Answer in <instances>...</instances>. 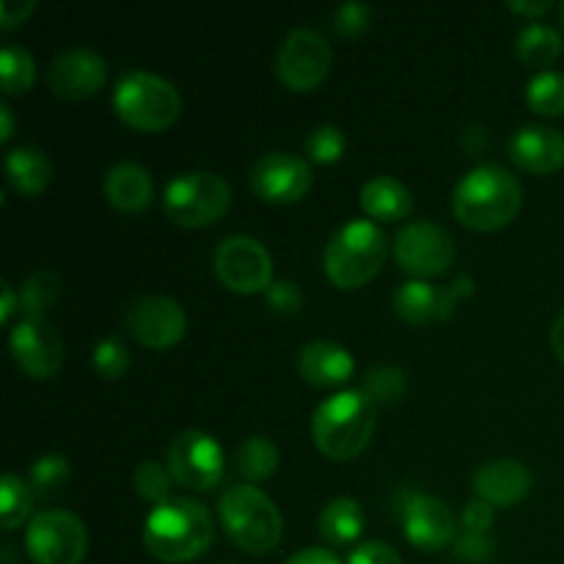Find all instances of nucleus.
<instances>
[{
	"instance_id": "1",
	"label": "nucleus",
	"mask_w": 564,
	"mask_h": 564,
	"mask_svg": "<svg viewBox=\"0 0 564 564\" xmlns=\"http://www.w3.org/2000/svg\"><path fill=\"white\" fill-rule=\"evenodd\" d=\"M215 540L213 512L196 499L171 496L154 505L143 523V545L160 562L182 564L202 556Z\"/></svg>"
},
{
	"instance_id": "2",
	"label": "nucleus",
	"mask_w": 564,
	"mask_h": 564,
	"mask_svg": "<svg viewBox=\"0 0 564 564\" xmlns=\"http://www.w3.org/2000/svg\"><path fill=\"white\" fill-rule=\"evenodd\" d=\"M523 204V187L518 176L501 163H479L457 180L452 193V209L463 226L477 231H494L510 224Z\"/></svg>"
},
{
	"instance_id": "3",
	"label": "nucleus",
	"mask_w": 564,
	"mask_h": 564,
	"mask_svg": "<svg viewBox=\"0 0 564 564\" xmlns=\"http://www.w3.org/2000/svg\"><path fill=\"white\" fill-rule=\"evenodd\" d=\"M378 427V405L361 389H345L319 402L312 419V438L330 460L361 455Z\"/></svg>"
},
{
	"instance_id": "4",
	"label": "nucleus",
	"mask_w": 564,
	"mask_h": 564,
	"mask_svg": "<svg viewBox=\"0 0 564 564\" xmlns=\"http://www.w3.org/2000/svg\"><path fill=\"white\" fill-rule=\"evenodd\" d=\"M389 253V240L375 220L352 218L330 235L323 268L339 290H358L378 275Z\"/></svg>"
},
{
	"instance_id": "5",
	"label": "nucleus",
	"mask_w": 564,
	"mask_h": 564,
	"mask_svg": "<svg viewBox=\"0 0 564 564\" xmlns=\"http://www.w3.org/2000/svg\"><path fill=\"white\" fill-rule=\"evenodd\" d=\"M220 523L237 549L268 554L281 543L284 518L275 501L253 485H231L220 496Z\"/></svg>"
},
{
	"instance_id": "6",
	"label": "nucleus",
	"mask_w": 564,
	"mask_h": 564,
	"mask_svg": "<svg viewBox=\"0 0 564 564\" xmlns=\"http://www.w3.org/2000/svg\"><path fill=\"white\" fill-rule=\"evenodd\" d=\"M113 108L135 130H165L180 119V88L163 75L147 69H132L116 80Z\"/></svg>"
},
{
	"instance_id": "7",
	"label": "nucleus",
	"mask_w": 564,
	"mask_h": 564,
	"mask_svg": "<svg viewBox=\"0 0 564 564\" xmlns=\"http://www.w3.org/2000/svg\"><path fill=\"white\" fill-rule=\"evenodd\" d=\"M231 185L215 171H185L165 185L163 207L174 224L196 229L209 226L229 209Z\"/></svg>"
},
{
	"instance_id": "8",
	"label": "nucleus",
	"mask_w": 564,
	"mask_h": 564,
	"mask_svg": "<svg viewBox=\"0 0 564 564\" xmlns=\"http://www.w3.org/2000/svg\"><path fill=\"white\" fill-rule=\"evenodd\" d=\"M25 549L36 564H80L88 554V529L75 512L42 510L28 523Z\"/></svg>"
},
{
	"instance_id": "9",
	"label": "nucleus",
	"mask_w": 564,
	"mask_h": 564,
	"mask_svg": "<svg viewBox=\"0 0 564 564\" xmlns=\"http://www.w3.org/2000/svg\"><path fill=\"white\" fill-rule=\"evenodd\" d=\"M213 270L220 284L240 295L264 292L273 284V257L251 235H229L213 253Z\"/></svg>"
},
{
	"instance_id": "10",
	"label": "nucleus",
	"mask_w": 564,
	"mask_h": 564,
	"mask_svg": "<svg viewBox=\"0 0 564 564\" xmlns=\"http://www.w3.org/2000/svg\"><path fill=\"white\" fill-rule=\"evenodd\" d=\"M176 485L187 490H213L226 471V455L218 441L202 430H182L165 452Z\"/></svg>"
},
{
	"instance_id": "11",
	"label": "nucleus",
	"mask_w": 564,
	"mask_h": 564,
	"mask_svg": "<svg viewBox=\"0 0 564 564\" xmlns=\"http://www.w3.org/2000/svg\"><path fill=\"white\" fill-rule=\"evenodd\" d=\"M455 240L449 231L435 220H411L400 229L394 242V257L405 273L413 279H433L449 270L455 262Z\"/></svg>"
},
{
	"instance_id": "12",
	"label": "nucleus",
	"mask_w": 564,
	"mask_h": 564,
	"mask_svg": "<svg viewBox=\"0 0 564 564\" xmlns=\"http://www.w3.org/2000/svg\"><path fill=\"white\" fill-rule=\"evenodd\" d=\"M334 61L330 42L314 28H295L284 36L275 53V72L279 80L292 91H308L325 80Z\"/></svg>"
},
{
	"instance_id": "13",
	"label": "nucleus",
	"mask_w": 564,
	"mask_h": 564,
	"mask_svg": "<svg viewBox=\"0 0 564 564\" xmlns=\"http://www.w3.org/2000/svg\"><path fill=\"white\" fill-rule=\"evenodd\" d=\"M474 292L471 275H457L452 284H430L424 279H411L400 284L391 295V306L400 319L411 325H433L444 323L455 314L460 297H468Z\"/></svg>"
},
{
	"instance_id": "14",
	"label": "nucleus",
	"mask_w": 564,
	"mask_h": 564,
	"mask_svg": "<svg viewBox=\"0 0 564 564\" xmlns=\"http://www.w3.org/2000/svg\"><path fill=\"white\" fill-rule=\"evenodd\" d=\"M127 334L143 347H174L187 330V314L180 301L169 295H141L124 312Z\"/></svg>"
},
{
	"instance_id": "15",
	"label": "nucleus",
	"mask_w": 564,
	"mask_h": 564,
	"mask_svg": "<svg viewBox=\"0 0 564 564\" xmlns=\"http://www.w3.org/2000/svg\"><path fill=\"white\" fill-rule=\"evenodd\" d=\"M17 367L36 380H50L64 367V341L47 317H20L9 336Z\"/></svg>"
},
{
	"instance_id": "16",
	"label": "nucleus",
	"mask_w": 564,
	"mask_h": 564,
	"mask_svg": "<svg viewBox=\"0 0 564 564\" xmlns=\"http://www.w3.org/2000/svg\"><path fill=\"white\" fill-rule=\"evenodd\" d=\"M312 165L306 158L290 152H268L253 160L248 171L253 193L270 204L301 202L312 187Z\"/></svg>"
},
{
	"instance_id": "17",
	"label": "nucleus",
	"mask_w": 564,
	"mask_h": 564,
	"mask_svg": "<svg viewBox=\"0 0 564 564\" xmlns=\"http://www.w3.org/2000/svg\"><path fill=\"white\" fill-rule=\"evenodd\" d=\"M400 518L408 540L422 551H441L457 540L455 512L438 496L405 490L400 501Z\"/></svg>"
},
{
	"instance_id": "18",
	"label": "nucleus",
	"mask_w": 564,
	"mask_h": 564,
	"mask_svg": "<svg viewBox=\"0 0 564 564\" xmlns=\"http://www.w3.org/2000/svg\"><path fill=\"white\" fill-rule=\"evenodd\" d=\"M108 80V61L91 47H66L50 61V91L66 99L94 97Z\"/></svg>"
},
{
	"instance_id": "19",
	"label": "nucleus",
	"mask_w": 564,
	"mask_h": 564,
	"mask_svg": "<svg viewBox=\"0 0 564 564\" xmlns=\"http://www.w3.org/2000/svg\"><path fill=\"white\" fill-rule=\"evenodd\" d=\"M474 496L494 507H510L532 490V471L518 457H494L479 463L471 477Z\"/></svg>"
},
{
	"instance_id": "20",
	"label": "nucleus",
	"mask_w": 564,
	"mask_h": 564,
	"mask_svg": "<svg viewBox=\"0 0 564 564\" xmlns=\"http://www.w3.org/2000/svg\"><path fill=\"white\" fill-rule=\"evenodd\" d=\"M507 152L516 165L532 174H551L564 165V135L562 130L540 121L521 124L510 135Z\"/></svg>"
},
{
	"instance_id": "21",
	"label": "nucleus",
	"mask_w": 564,
	"mask_h": 564,
	"mask_svg": "<svg viewBox=\"0 0 564 564\" xmlns=\"http://www.w3.org/2000/svg\"><path fill=\"white\" fill-rule=\"evenodd\" d=\"M297 369H301L303 380H308L312 386H339L347 383L350 375L356 372V361L339 341L314 339L306 341L297 352Z\"/></svg>"
},
{
	"instance_id": "22",
	"label": "nucleus",
	"mask_w": 564,
	"mask_h": 564,
	"mask_svg": "<svg viewBox=\"0 0 564 564\" xmlns=\"http://www.w3.org/2000/svg\"><path fill=\"white\" fill-rule=\"evenodd\" d=\"M102 193L121 213H141L154 198V180L135 160H119L105 171Z\"/></svg>"
},
{
	"instance_id": "23",
	"label": "nucleus",
	"mask_w": 564,
	"mask_h": 564,
	"mask_svg": "<svg viewBox=\"0 0 564 564\" xmlns=\"http://www.w3.org/2000/svg\"><path fill=\"white\" fill-rule=\"evenodd\" d=\"M361 207L375 220H400L411 215L413 196L397 176L378 174L364 182Z\"/></svg>"
},
{
	"instance_id": "24",
	"label": "nucleus",
	"mask_w": 564,
	"mask_h": 564,
	"mask_svg": "<svg viewBox=\"0 0 564 564\" xmlns=\"http://www.w3.org/2000/svg\"><path fill=\"white\" fill-rule=\"evenodd\" d=\"M6 176H9L11 187H17L25 196H36L50 185L53 176V163H50L47 152L39 147H14L6 152Z\"/></svg>"
},
{
	"instance_id": "25",
	"label": "nucleus",
	"mask_w": 564,
	"mask_h": 564,
	"mask_svg": "<svg viewBox=\"0 0 564 564\" xmlns=\"http://www.w3.org/2000/svg\"><path fill=\"white\" fill-rule=\"evenodd\" d=\"M364 523H367L364 507L356 499H350V496L330 499L317 518L319 534L330 545H350L352 540L361 538Z\"/></svg>"
},
{
	"instance_id": "26",
	"label": "nucleus",
	"mask_w": 564,
	"mask_h": 564,
	"mask_svg": "<svg viewBox=\"0 0 564 564\" xmlns=\"http://www.w3.org/2000/svg\"><path fill=\"white\" fill-rule=\"evenodd\" d=\"M564 50L562 33L554 25H545V22H529L521 28L516 39V55L527 66L543 72L545 66L554 64Z\"/></svg>"
},
{
	"instance_id": "27",
	"label": "nucleus",
	"mask_w": 564,
	"mask_h": 564,
	"mask_svg": "<svg viewBox=\"0 0 564 564\" xmlns=\"http://www.w3.org/2000/svg\"><path fill=\"white\" fill-rule=\"evenodd\" d=\"M281 452L268 435H251L242 441L235 452L237 471L248 479V482H262V479L273 477L279 468Z\"/></svg>"
},
{
	"instance_id": "28",
	"label": "nucleus",
	"mask_w": 564,
	"mask_h": 564,
	"mask_svg": "<svg viewBox=\"0 0 564 564\" xmlns=\"http://www.w3.org/2000/svg\"><path fill=\"white\" fill-rule=\"evenodd\" d=\"M20 314L22 317H47L50 308L61 301V284L58 273L53 270H36L22 281L20 290Z\"/></svg>"
},
{
	"instance_id": "29",
	"label": "nucleus",
	"mask_w": 564,
	"mask_h": 564,
	"mask_svg": "<svg viewBox=\"0 0 564 564\" xmlns=\"http://www.w3.org/2000/svg\"><path fill=\"white\" fill-rule=\"evenodd\" d=\"M72 477V466L64 455H42L31 463L28 485H31L36 499H55L66 490Z\"/></svg>"
},
{
	"instance_id": "30",
	"label": "nucleus",
	"mask_w": 564,
	"mask_h": 564,
	"mask_svg": "<svg viewBox=\"0 0 564 564\" xmlns=\"http://www.w3.org/2000/svg\"><path fill=\"white\" fill-rule=\"evenodd\" d=\"M0 80L6 94H25L36 83V61L22 44H6L0 50Z\"/></svg>"
},
{
	"instance_id": "31",
	"label": "nucleus",
	"mask_w": 564,
	"mask_h": 564,
	"mask_svg": "<svg viewBox=\"0 0 564 564\" xmlns=\"http://www.w3.org/2000/svg\"><path fill=\"white\" fill-rule=\"evenodd\" d=\"M33 490L17 474H6L3 482H0V523H3L6 532L22 527V521H28V516L33 512Z\"/></svg>"
},
{
	"instance_id": "32",
	"label": "nucleus",
	"mask_w": 564,
	"mask_h": 564,
	"mask_svg": "<svg viewBox=\"0 0 564 564\" xmlns=\"http://www.w3.org/2000/svg\"><path fill=\"white\" fill-rule=\"evenodd\" d=\"M405 372L400 367H394V364H378V367H372L364 375L361 383V391L375 405H394V402H400L405 397Z\"/></svg>"
},
{
	"instance_id": "33",
	"label": "nucleus",
	"mask_w": 564,
	"mask_h": 564,
	"mask_svg": "<svg viewBox=\"0 0 564 564\" xmlns=\"http://www.w3.org/2000/svg\"><path fill=\"white\" fill-rule=\"evenodd\" d=\"M529 108L543 116L564 113V75L554 69H543L527 83Z\"/></svg>"
},
{
	"instance_id": "34",
	"label": "nucleus",
	"mask_w": 564,
	"mask_h": 564,
	"mask_svg": "<svg viewBox=\"0 0 564 564\" xmlns=\"http://www.w3.org/2000/svg\"><path fill=\"white\" fill-rule=\"evenodd\" d=\"M171 482H174V477H171L169 466L158 460H141L132 471V488L141 499L152 501V505H163L171 499Z\"/></svg>"
},
{
	"instance_id": "35",
	"label": "nucleus",
	"mask_w": 564,
	"mask_h": 564,
	"mask_svg": "<svg viewBox=\"0 0 564 564\" xmlns=\"http://www.w3.org/2000/svg\"><path fill=\"white\" fill-rule=\"evenodd\" d=\"M303 149L314 163H336L345 154L347 138L336 124H319L308 132Z\"/></svg>"
},
{
	"instance_id": "36",
	"label": "nucleus",
	"mask_w": 564,
	"mask_h": 564,
	"mask_svg": "<svg viewBox=\"0 0 564 564\" xmlns=\"http://www.w3.org/2000/svg\"><path fill=\"white\" fill-rule=\"evenodd\" d=\"M94 369H97L102 378H121V375L130 369L132 358H130V350H127L124 341L119 339V336H105V339L97 341V347H94Z\"/></svg>"
},
{
	"instance_id": "37",
	"label": "nucleus",
	"mask_w": 564,
	"mask_h": 564,
	"mask_svg": "<svg viewBox=\"0 0 564 564\" xmlns=\"http://www.w3.org/2000/svg\"><path fill=\"white\" fill-rule=\"evenodd\" d=\"M372 22V6L361 3V0H347V3L336 6L334 17H330V25L339 36H358L364 33Z\"/></svg>"
},
{
	"instance_id": "38",
	"label": "nucleus",
	"mask_w": 564,
	"mask_h": 564,
	"mask_svg": "<svg viewBox=\"0 0 564 564\" xmlns=\"http://www.w3.org/2000/svg\"><path fill=\"white\" fill-rule=\"evenodd\" d=\"M264 301L273 308L275 314H284V317H292V314L301 312L303 306V292L295 281L279 279L264 290Z\"/></svg>"
},
{
	"instance_id": "39",
	"label": "nucleus",
	"mask_w": 564,
	"mask_h": 564,
	"mask_svg": "<svg viewBox=\"0 0 564 564\" xmlns=\"http://www.w3.org/2000/svg\"><path fill=\"white\" fill-rule=\"evenodd\" d=\"M494 551H496V545L488 534L463 532V534H457V540H455V556L463 562L482 564V562L494 560Z\"/></svg>"
},
{
	"instance_id": "40",
	"label": "nucleus",
	"mask_w": 564,
	"mask_h": 564,
	"mask_svg": "<svg viewBox=\"0 0 564 564\" xmlns=\"http://www.w3.org/2000/svg\"><path fill=\"white\" fill-rule=\"evenodd\" d=\"M347 564H402L397 549H391L389 543H380V540H369L352 549Z\"/></svg>"
},
{
	"instance_id": "41",
	"label": "nucleus",
	"mask_w": 564,
	"mask_h": 564,
	"mask_svg": "<svg viewBox=\"0 0 564 564\" xmlns=\"http://www.w3.org/2000/svg\"><path fill=\"white\" fill-rule=\"evenodd\" d=\"M490 527H494V505L482 499L468 501L466 510H463V532L488 534Z\"/></svg>"
},
{
	"instance_id": "42",
	"label": "nucleus",
	"mask_w": 564,
	"mask_h": 564,
	"mask_svg": "<svg viewBox=\"0 0 564 564\" xmlns=\"http://www.w3.org/2000/svg\"><path fill=\"white\" fill-rule=\"evenodd\" d=\"M33 9H36V0H3L0 3V28L11 31L20 22H25L33 14Z\"/></svg>"
},
{
	"instance_id": "43",
	"label": "nucleus",
	"mask_w": 564,
	"mask_h": 564,
	"mask_svg": "<svg viewBox=\"0 0 564 564\" xmlns=\"http://www.w3.org/2000/svg\"><path fill=\"white\" fill-rule=\"evenodd\" d=\"M460 143L468 154H479L490 147L488 127L482 124H468L466 130H460Z\"/></svg>"
},
{
	"instance_id": "44",
	"label": "nucleus",
	"mask_w": 564,
	"mask_h": 564,
	"mask_svg": "<svg viewBox=\"0 0 564 564\" xmlns=\"http://www.w3.org/2000/svg\"><path fill=\"white\" fill-rule=\"evenodd\" d=\"M284 564H341V562L336 560L334 551L312 545V549H303V551H297V554H292Z\"/></svg>"
},
{
	"instance_id": "45",
	"label": "nucleus",
	"mask_w": 564,
	"mask_h": 564,
	"mask_svg": "<svg viewBox=\"0 0 564 564\" xmlns=\"http://www.w3.org/2000/svg\"><path fill=\"white\" fill-rule=\"evenodd\" d=\"M0 292H3V303H0V323H11V317L20 312V292H17L9 281H0Z\"/></svg>"
},
{
	"instance_id": "46",
	"label": "nucleus",
	"mask_w": 564,
	"mask_h": 564,
	"mask_svg": "<svg viewBox=\"0 0 564 564\" xmlns=\"http://www.w3.org/2000/svg\"><path fill=\"white\" fill-rule=\"evenodd\" d=\"M512 11H518V14H529V17H540L545 14V11H551V0H510Z\"/></svg>"
},
{
	"instance_id": "47",
	"label": "nucleus",
	"mask_w": 564,
	"mask_h": 564,
	"mask_svg": "<svg viewBox=\"0 0 564 564\" xmlns=\"http://www.w3.org/2000/svg\"><path fill=\"white\" fill-rule=\"evenodd\" d=\"M551 347H554L556 356L564 361V308L556 314L554 325H551Z\"/></svg>"
},
{
	"instance_id": "48",
	"label": "nucleus",
	"mask_w": 564,
	"mask_h": 564,
	"mask_svg": "<svg viewBox=\"0 0 564 564\" xmlns=\"http://www.w3.org/2000/svg\"><path fill=\"white\" fill-rule=\"evenodd\" d=\"M14 135V113H11L9 102H0V141H9Z\"/></svg>"
},
{
	"instance_id": "49",
	"label": "nucleus",
	"mask_w": 564,
	"mask_h": 564,
	"mask_svg": "<svg viewBox=\"0 0 564 564\" xmlns=\"http://www.w3.org/2000/svg\"><path fill=\"white\" fill-rule=\"evenodd\" d=\"M560 20H562V25H564V3L560 6Z\"/></svg>"
},
{
	"instance_id": "50",
	"label": "nucleus",
	"mask_w": 564,
	"mask_h": 564,
	"mask_svg": "<svg viewBox=\"0 0 564 564\" xmlns=\"http://www.w3.org/2000/svg\"><path fill=\"white\" fill-rule=\"evenodd\" d=\"M218 564H237V562H218Z\"/></svg>"
}]
</instances>
